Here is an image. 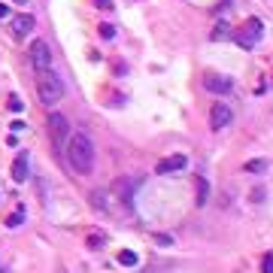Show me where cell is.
<instances>
[{
	"label": "cell",
	"mask_w": 273,
	"mask_h": 273,
	"mask_svg": "<svg viewBox=\"0 0 273 273\" xmlns=\"http://www.w3.org/2000/svg\"><path fill=\"white\" fill-rule=\"evenodd\" d=\"M67 161L73 164V170L76 173H91L94 167V146H91V140L85 134H70V143H67Z\"/></svg>",
	"instance_id": "6da1fadb"
},
{
	"label": "cell",
	"mask_w": 273,
	"mask_h": 273,
	"mask_svg": "<svg viewBox=\"0 0 273 273\" xmlns=\"http://www.w3.org/2000/svg\"><path fill=\"white\" fill-rule=\"evenodd\" d=\"M36 94H40V101L43 103L55 106V103L64 98V82H61V76L52 73V70H43L40 79H36Z\"/></svg>",
	"instance_id": "7a4b0ae2"
},
{
	"label": "cell",
	"mask_w": 273,
	"mask_h": 273,
	"mask_svg": "<svg viewBox=\"0 0 273 273\" xmlns=\"http://www.w3.org/2000/svg\"><path fill=\"white\" fill-rule=\"evenodd\" d=\"M49 134H52V146L58 152H67V136H70V122L61 112H52L49 115Z\"/></svg>",
	"instance_id": "3957f363"
},
{
	"label": "cell",
	"mask_w": 273,
	"mask_h": 273,
	"mask_svg": "<svg viewBox=\"0 0 273 273\" xmlns=\"http://www.w3.org/2000/svg\"><path fill=\"white\" fill-rule=\"evenodd\" d=\"M261 31H264V25H261V18H249L243 28H237V34H234V40H237L243 49H252L258 40H261Z\"/></svg>",
	"instance_id": "277c9868"
},
{
	"label": "cell",
	"mask_w": 273,
	"mask_h": 273,
	"mask_svg": "<svg viewBox=\"0 0 273 273\" xmlns=\"http://www.w3.org/2000/svg\"><path fill=\"white\" fill-rule=\"evenodd\" d=\"M231 119H234V112H231V106H228V103H212V109H209V128H212V131L228 128V125H231Z\"/></svg>",
	"instance_id": "5b68a950"
},
{
	"label": "cell",
	"mask_w": 273,
	"mask_h": 273,
	"mask_svg": "<svg viewBox=\"0 0 273 273\" xmlns=\"http://www.w3.org/2000/svg\"><path fill=\"white\" fill-rule=\"evenodd\" d=\"M31 64H34L40 73L49 70V64H52V52H49V46H46L43 40H34V43H31Z\"/></svg>",
	"instance_id": "8992f818"
},
{
	"label": "cell",
	"mask_w": 273,
	"mask_h": 273,
	"mask_svg": "<svg viewBox=\"0 0 273 273\" xmlns=\"http://www.w3.org/2000/svg\"><path fill=\"white\" fill-rule=\"evenodd\" d=\"M188 164V158L185 155H170V158H164V161H158V167H155V173L158 176H167V173H176V170H182Z\"/></svg>",
	"instance_id": "52a82bcc"
},
{
	"label": "cell",
	"mask_w": 273,
	"mask_h": 273,
	"mask_svg": "<svg viewBox=\"0 0 273 273\" xmlns=\"http://www.w3.org/2000/svg\"><path fill=\"white\" fill-rule=\"evenodd\" d=\"M34 15H28V12H22V15H15V22H12V34L18 36V40H22V36H28L31 34V31H34Z\"/></svg>",
	"instance_id": "ba28073f"
},
{
	"label": "cell",
	"mask_w": 273,
	"mask_h": 273,
	"mask_svg": "<svg viewBox=\"0 0 273 273\" xmlns=\"http://www.w3.org/2000/svg\"><path fill=\"white\" fill-rule=\"evenodd\" d=\"M209 91H216V94H228L231 88H234V82L228 79V76H206V82H204Z\"/></svg>",
	"instance_id": "9c48e42d"
},
{
	"label": "cell",
	"mask_w": 273,
	"mask_h": 273,
	"mask_svg": "<svg viewBox=\"0 0 273 273\" xmlns=\"http://www.w3.org/2000/svg\"><path fill=\"white\" fill-rule=\"evenodd\" d=\"M134 185H136V179H119L115 182V191L122 194V204L131 209V204H134Z\"/></svg>",
	"instance_id": "30bf717a"
},
{
	"label": "cell",
	"mask_w": 273,
	"mask_h": 273,
	"mask_svg": "<svg viewBox=\"0 0 273 273\" xmlns=\"http://www.w3.org/2000/svg\"><path fill=\"white\" fill-rule=\"evenodd\" d=\"M12 179L15 182H25L28 179V155L22 152L18 158H15V164H12Z\"/></svg>",
	"instance_id": "8fae6325"
},
{
	"label": "cell",
	"mask_w": 273,
	"mask_h": 273,
	"mask_svg": "<svg viewBox=\"0 0 273 273\" xmlns=\"http://www.w3.org/2000/svg\"><path fill=\"white\" fill-rule=\"evenodd\" d=\"M194 191H198V201L194 204L206 206V201H209V182H206L204 176H194Z\"/></svg>",
	"instance_id": "7c38bea8"
},
{
	"label": "cell",
	"mask_w": 273,
	"mask_h": 273,
	"mask_svg": "<svg viewBox=\"0 0 273 273\" xmlns=\"http://www.w3.org/2000/svg\"><path fill=\"white\" fill-rule=\"evenodd\" d=\"M119 261H122L125 267H134V264H136V252H131V249H122V252H119Z\"/></svg>",
	"instance_id": "4fadbf2b"
},
{
	"label": "cell",
	"mask_w": 273,
	"mask_h": 273,
	"mask_svg": "<svg viewBox=\"0 0 273 273\" xmlns=\"http://www.w3.org/2000/svg\"><path fill=\"white\" fill-rule=\"evenodd\" d=\"M225 36H231V28H228L225 22H219L216 31H212V40H225Z\"/></svg>",
	"instance_id": "5bb4252c"
},
{
	"label": "cell",
	"mask_w": 273,
	"mask_h": 273,
	"mask_svg": "<svg viewBox=\"0 0 273 273\" xmlns=\"http://www.w3.org/2000/svg\"><path fill=\"white\" fill-rule=\"evenodd\" d=\"M6 106H9L12 112H22V109H25V103H22V98H18V94H9V103H6Z\"/></svg>",
	"instance_id": "9a60e30c"
},
{
	"label": "cell",
	"mask_w": 273,
	"mask_h": 273,
	"mask_svg": "<svg viewBox=\"0 0 273 273\" xmlns=\"http://www.w3.org/2000/svg\"><path fill=\"white\" fill-rule=\"evenodd\" d=\"M22 219H25V209H18L15 216H9V219H6V225H9V228H18V225H22Z\"/></svg>",
	"instance_id": "2e32d148"
},
{
	"label": "cell",
	"mask_w": 273,
	"mask_h": 273,
	"mask_svg": "<svg viewBox=\"0 0 273 273\" xmlns=\"http://www.w3.org/2000/svg\"><path fill=\"white\" fill-rule=\"evenodd\" d=\"M261 273H273V252L264 255V261H261Z\"/></svg>",
	"instance_id": "e0dca14e"
},
{
	"label": "cell",
	"mask_w": 273,
	"mask_h": 273,
	"mask_svg": "<svg viewBox=\"0 0 273 273\" xmlns=\"http://www.w3.org/2000/svg\"><path fill=\"white\" fill-rule=\"evenodd\" d=\"M264 167H267L264 161H249V164H246V170H249V173H261Z\"/></svg>",
	"instance_id": "ac0fdd59"
},
{
	"label": "cell",
	"mask_w": 273,
	"mask_h": 273,
	"mask_svg": "<svg viewBox=\"0 0 273 273\" xmlns=\"http://www.w3.org/2000/svg\"><path fill=\"white\" fill-rule=\"evenodd\" d=\"M101 36L103 40H112V36H115V28H112V25H101Z\"/></svg>",
	"instance_id": "d6986e66"
},
{
	"label": "cell",
	"mask_w": 273,
	"mask_h": 273,
	"mask_svg": "<svg viewBox=\"0 0 273 273\" xmlns=\"http://www.w3.org/2000/svg\"><path fill=\"white\" fill-rule=\"evenodd\" d=\"M98 246H103V234H91L88 237V249H98Z\"/></svg>",
	"instance_id": "ffe728a7"
},
{
	"label": "cell",
	"mask_w": 273,
	"mask_h": 273,
	"mask_svg": "<svg viewBox=\"0 0 273 273\" xmlns=\"http://www.w3.org/2000/svg\"><path fill=\"white\" fill-rule=\"evenodd\" d=\"M98 3V9H112V0H94Z\"/></svg>",
	"instance_id": "44dd1931"
},
{
	"label": "cell",
	"mask_w": 273,
	"mask_h": 273,
	"mask_svg": "<svg viewBox=\"0 0 273 273\" xmlns=\"http://www.w3.org/2000/svg\"><path fill=\"white\" fill-rule=\"evenodd\" d=\"M6 15H9V6H6V3L0 0V18H6Z\"/></svg>",
	"instance_id": "7402d4cb"
},
{
	"label": "cell",
	"mask_w": 273,
	"mask_h": 273,
	"mask_svg": "<svg viewBox=\"0 0 273 273\" xmlns=\"http://www.w3.org/2000/svg\"><path fill=\"white\" fill-rule=\"evenodd\" d=\"M15 3H28V0H15Z\"/></svg>",
	"instance_id": "603a6c76"
}]
</instances>
